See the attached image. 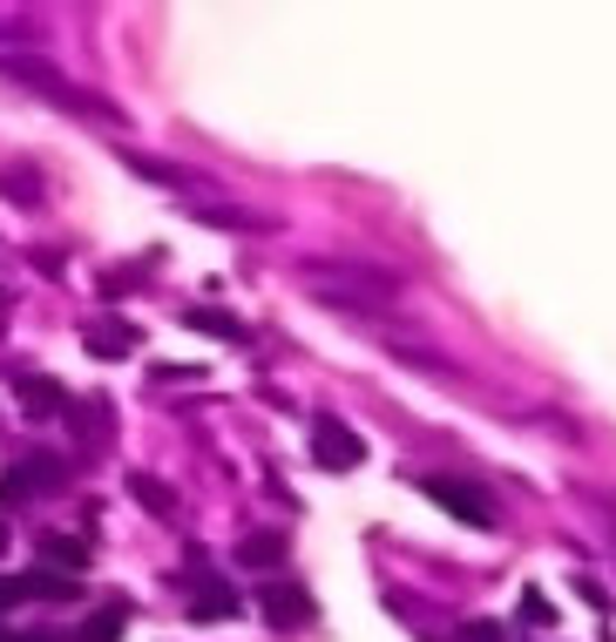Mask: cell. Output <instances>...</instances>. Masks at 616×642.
I'll return each mask as SVG.
<instances>
[{"mask_svg": "<svg viewBox=\"0 0 616 642\" xmlns=\"http://www.w3.org/2000/svg\"><path fill=\"white\" fill-rule=\"evenodd\" d=\"M238 554L251 561V569H278V561H285V541H278V535H251Z\"/></svg>", "mask_w": 616, "mask_h": 642, "instance_id": "obj_10", "label": "cell"}, {"mask_svg": "<svg viewBox=\"0 0 616 642\" xmlns=\"http://www.w3.org/2000/svg\"><path fill=\"white\" fill-rule=\"evenodd\" d=\"M312 460L332 467V473H353V467L366 460V439H360L353 426H339V420H319V426H312Z\"/></svg>", "mask_w": 616, "mask_h": 642, "instance_id": "obj_2", "label": "cell"}, {"mask_svg": "<svg viewBox=\"0 0 616 642\" xmlns=\"http://www.w3.org/2000/svg\"><path fill=\"white\" fill-rule=\"evenodd\" d=\"M0 642H55V635H0Z\"/></svg>", "mask_w": 616, "mask_h": 642, "instance_id": "obj_14", "label": "cell"}, {"mask_svg": "<svg viewBox=\"0 0 616 642\" xmlns=\"http://www.w3.org/2000/svg\"><path fill=\"white\" fill-rule=\"evenodd\" d=\"M136 501H142V507H157V514H170V494H163L149 473H136Z\"/></svg>", "mask_w": 616, "mask_h": 642, "instance_id": "obj_12", "label": "cell"}, {"mask_svg": "<svg viewBox=\"0 0 616 642\" xmlns=\"http://www.w3.org/2000/svg\"><path fill=\"white\" fill-rule=\"evenodd\" d=\"M42 569L82 575V569H89V541H75V535H42Z\"/></svg>", "mask_w": 616, "mask_h": 642, "instance_id": "obj_4", "label": "cell"}, {"mask_svg": "<svg viewBox=\"0 0 616 642\" xmlns=\"http://www.w3.org/2000/svg\"><path fill=\"white\" fill-rule=\"evenodd\" d=\"M258 609L272 616L278 629H298V622H312V595L292 588V582H264V588H258Z\"/></svg>", "mask_w": 616, "mask_h": 642, "instance_id": "obj_3", "label": "cell"}, {"mask_svg": "<svg viewBox=\"0 0 616 642\" xmlns=\"http://www.w3.org/2000/svg\"><path fill=\"white\" fill-rule=\"evenodd\" d=\"M609 514H616V507H609Z\"/></svg>", "mask_w": 616, "mask_h": 642, "instance_id": "obj_17", "label": "cell"}, {"mask_svg": "<svg viewBox=\"0 0 616 642\" xmlns=\"http://www.w3.org/2000/svg\"><path fill=\"white\" fill-rule=\"evenodd\" d=\"M0 311H8V291H0Z\"/></svg>", "mask_w": 616, "mask_h": 642, "instance_id": "obj_15", "label": "cell"}, {"mask_svg": "<svg viewBox=\"0 0 616 642\" xmlns=\"http://www.w3.org/2000/svg\"><path fill=\"white\" fill-rule=\"evenodd\" d=\"M21 406L27 413H55V406H68V392L55 379H21Z\"/></svg>", "mask_w": 616, "mask_h": 642, "instance_id": "obj_8", "label": "cell"}, {"mask_svg": "<svg viewBox=\"0 0 616 642\" xmlns=\"http://www.w3.org/2000/svg\"><path fill=\"white\" fill-rule=\"evenodd\" d=\"M190 616H197V622H230V616H238V595H230L224 582H197V595H190Z\"/></svg>", "mask_w": 616, "mask_h": 642, "instance_id": "obj_5", "label": "cell"}, {"mask_svg": "<svg viewBox=\"0 0 616 642\" xmlns=\"http://www.w3.org/2000/svg\"><path fill=\"white\" fill-rule=\"evenodd\" d=\"M0 548H8V528H0Z\"/></svg>", "mask_w": 616, "mask_h": 642, "instance_id": "obj_16", "label": "cell"}, {"mask_svg": "<svg viewBox=\"0 0 616 642\" xmlns=\"http://www.w3.org/2000/svg\"><path fill=\"white\" fill-rule=\"evenodd\" d=\"M123 622H129L123 609H95V616L82 622V635H75V642H115V635H123Z\"/></svg>", "mask_w": 616, "mask_h": 642, "instance_id": "obj_9", "label": "cell"}, {"mask_svg": "<svg viewBox=\"0 0 616 642\" xmlns=\"http://www.w3.org/2000/svg\"><path fill=\"white\" fill-rule=\"evenodd\" d=\"M522 622H528V629H549V622H556V601H549L543 588H522Z\"/></svg>", "mask_w": 616, "mask_h": 642, "instance_id": "obj_11", "label": "cell"}, {"mask_svg": "<svg viewBox=\"0 0 616 642\" xmlns=\"http://www.w3.org/2000/svg\"><path fill=\"white\" fill-rule=\"evenodd\" d=\"M183 325H190V332H210V339H224V345H238V339H244V325H238V318H230V311H204V305L190 311Z\"/></svg>", "mask_w": 616, "mask_h": 642, "instance_id": "obj_7", "label": "cell"}, {"mask_svg": "<svg viewBox=\"0 0 616 642\" xmlns=\"http://www.w3.org/2000/svg\"><path fill=\"white\" fill-rule=\"evenodd\" d=\"M82 345H89L95 358H123V352H136V332H129V325H89Z\"/></svg>", "mask_w": 616, "mask_h": 642, "instance_id": "obj_6", "label": "cell"}, {"mask_svg": "<svg viewBox=\"0 0 616 642\" xmlns=\"http://www.w3.org/2000/svg\"><path fill=\"white\" fill-rule=\"evenodd\" d=\"M460 642H502V622H468V635Z\"/></svg>", "mask_w": 616, "mask_h": 642, "instance_id": "obj_13", "label": "cell"}, {"mask_svg": "<svg viewBox=\"0 0 616 642\" xmlns=\"http://www.w3.org/2000/svg\"><path fill=\"white\" fill-rule=\"evenodd\" d=\"M420 494L441 501L454 520H468V528H494V501L481 488H460V480H420Z\"/></svg>", "mask_w": 616, "mask_h": 642, "instance_id": "obj_1", "label": "cell"}]
</instances>
